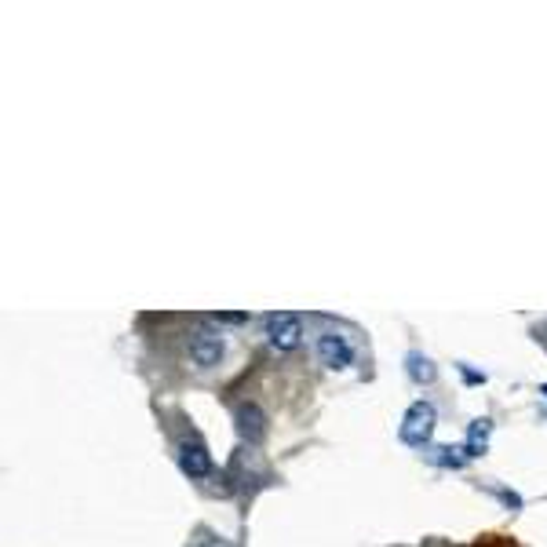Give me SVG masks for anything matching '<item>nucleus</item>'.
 Wrapping results in <instances>:
<instances>
[{
	"label": "nucleus",
	"mask_w": 547,
	"mask_h": 547,
	"mask_svg": "<svg viewBox=\"0 0 547 547\" xmlns=\"http://www.w3.org/2000/svg\"><path fill=\"white\" fill-rule=\"evenodd\" d=\"M314 354H318V362L325 365V369H351L354 358H358V347H354V340L347 336V332L340 329H321L318 336H314Z\"/></svg>",
	"instance_id": "obj_1"
},
{
	"label": "nucleus",
	"mask_w": 547,
	"mask_h": 547,
	"mask_svg": "<svg viewBox=\"0 0 547 547\" xmlns=\"http://www.w3.org/2000/svg\"><path fill=\"white\" fill-rule=\"evenodd\" d=\"M434 424H438V413H434V405L420 398V402H413L409 409H405L402 427H398V438H402L405 445H413V449H424V445H431Z\"/></svg>",
	"instance_id": "obj_2"
},
{
	"label": "nucleus",
	"mask_w": 547,
	"mask_h": 547,
	"mask_svg": "<svg viewBox=\"0 0 547 547\" xmlns=\"http://www.w3.org/2000/svg\"><path fill=\"white\" fill-rule=\"evenodd\" d=\"M263 336H267V343L278 354L296 351L303 340L300 314H289V310H274V314H267V318H263Z\"/></svg>",
	"instance_id": "obj_3"
},
{
	"label": "nucleus",
	"mask_w": 547,
	"mask_h": 547,
	"mask_svg": "<svg viewBox=\"0 0 547 547\" xmlns=\"http://www.w3.org/2000/svg\"><path fill=\"white\" fill-rule=\"evenodd\" d=\"M223 354H227V343L219 336L216 329H205V325H197V329L186 332V358L197 365V369H216L223 362Z\"/></svg>",
	"instance_id": "obj_4"
},
{
	"label": "nucleus",
	"mask_w": 547,
	"mask_h": 547,
	"mask_svg": "<svg viewBox=\"0 0 547 547\" xmlns=\"http://www.w3.org/2000/svg\"><path fill=\"white\" fill-rule=\"evenodd\" d=\"M176 464L186 478H208L212 475V453H208L205 438L197 431H186L183 438L176 442Z\"/></svg>",
	"instance_id": "obj_5"
},
{
	"label": "nucleus",
	"mask_w": 547,
	"mask_h": 547,
	"mask_svg": "<svg viewBox=\"0 0 547 547\" xmlns=\"http://www.w3.org/2000/svg\"><path fill=\"white\" fill-rule=\"evenodd\" d=\"M234 424H238V434L245 438L248 445H259L270 431L267 413H263L256 402H241L238 409H234Z\"/></svg>",
	"instance_id": "obj_6"
},
{
	"label": "nucleus",
	"mask_w": 547,
	"mask_h": 547,
	"mask_svg": "<svg viewBox=\"0 0 547 547\" xmlns=\"http://www.w3.org/2000/svg\"><path fill=\"white\" fill-rule=\"evenodd\" d=\"M405 372H409V380L420 383V387H424V383L438 380V365H434L424 351H409V354H405Z\"/></svg>",
	"instance_id": "obj_7"
},
{
	"label": "nucleus",
	"mask_w": 547,
	"mask_h": 547,
	"mask_svg": "<svg viewBox=\"0 0 547 547\" xmlns=\"http://www.w3.org/2000/svg\"><path fill=\"white\" fill-rule=\"evenodd\" d=\"M489 431H493V420H475V424L467 427V442H464V453L467 460H475V456L486 453V445H489Z\"/></svg>",
	"instance_id": "obj_8"
},
{
	"label": "nucleus",
	"mask_w": 547,
	"mask_h": 547,
	"mask_svg": "<svg viewBox=\"0 0 547 547\" xmlns=\"http://www.w3.org/2000/svg\"><path fill=\"white\" fill-rule=\"evenodd\" d=\"M431 460L438 467H453V471H456V467L467 464V453H464V449H449V445H442V449H434V453H431Z\"/></svg>",
	"instance_id": "obj_9"
},
{
	"label": "nucleus",
	"mask_w": 547,
	"mask_h": 547,
	"mask_svg": "<svg viewBox=\"0 0 547 547\" xmlns=\"http://www.w3.org/2000/svg\"><path fill=\"white\" fill-rule=\"evenodd\" d=\"M212 321H223V325H245L248 314L245 310H219V314H212Z\"/></svg>",
	"instance_id": "obj_10"
},
{
	"label": "nucleus",
	"mask_w": 547,
	"mask_h": 547,
	"mask_svg": "<svg viewBox=\"0 0 547 547\" xmlns=\"http://www.w3.org/2000/svg\"><path fill=\"white\" fill-rule=\"evenodd\" d=\"M460 372H464V376H467L471 383H486V372H471L467 365H460Z\"/></svg>",
	"instance_id": "obj_11"
},
{
	"label": "nucleus",
	"mask_w": 547,
	"mask_h": 547,
	"mask_svg": "<svg viewBox=\"0 0 547 547\" xmlns=\"http://www.w3.org/2000/svg\"><path fill=\"white\" fill-rule=\"evenodd\" d=\"M540 394H544V398H547V383H540Z\"/></svg>",
	"instance_id": "obj_12"
},
{
	"label": "nucleus",
	"mask_w": 547,
	"mask_h": 547,
	"mask_svg": "<svg viewBox=\"0 0 547 547\" xmlns=\"http://www.w3.org/2000/svg\"><path fill=\"white\" fill-rule=\"evenodd\" d=\"M475 547H496V544H475ZM500 547H504V544H500Z\"/></svg>",
	"instance_id": "obj_13"
}]
</instances>
